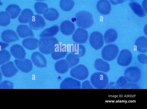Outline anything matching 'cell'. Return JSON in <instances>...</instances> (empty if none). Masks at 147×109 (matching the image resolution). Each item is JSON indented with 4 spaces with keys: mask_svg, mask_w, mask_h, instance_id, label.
<instances>
[{
    "mask_svg": "<svg viewBox=\"0 0 147 109\" xmlns=\"http://www.w3.org/2000/svg\"><path fill=\"white\" fill-rule=\"evenodd\" d=\"M111 3L113 5L122 3L123 2L124 0H109Z\"/></svg>",
    "mask_w": 147,
    "mask_h": 109,
    "instance_id": "b9f144b4",
    "label": "cell"
},
{
    "mask_svg": "<svg viewBox=\"0 0 147 109\" xmlns=\"http://www.w3.org/2000/svg\"><path fill=\"white\" fill-rule=\"evenodd\" d=\"M14 63L18 69L23 72L28 73L32 70V64L29 59H16Z\"/></svg>",
    "mask_w": 147,
    "mask_h": 109,
    "instance_id": "4fadbf2b",
    "label": "cell"
},
{
    "mask_svg": "<svg viewBox=\"0 0 147 109\" xmlns=\"http://www.w3.org/2000/svg\"><path fill=\"white\" fill-rule=\"evenodd\" d=\"M55 68L56 71L61 74L66 73L68 71L69 68L68 64L65 59L57 61L55 64Z\"/></svg>",
    "mask_w": 147,
    "mask_h": 109,
    "instance_id": "484cf974",
    "label": "cell"
},
{
    "mask_svg": "<svg viewBox=\"0 0 147 109\" xmlns=\"http://www.w3.org/2000/svg\"><path fill=\"white\" fill-rule=\"evenodd\" d=\"M117 37L118 34L117 31L113 29H110L105 32L104 39L106 43H109L115 41Z\"/></svg>",
    "mask_w": 147,
    "mask_h": 109,
    "instance_id": "83f0119b",
    "label": "cell"
},
{
    "mask_svg": "<svg viewBox=\"0 0 147 109\" xmlns=\"http://www.w3.org/2000/svg\"><path fill=\"white\" fill-rule=\"evenodd\" d=\"M39 41L36 39L29 37L24 39L22 42L23 46L26 49L33 50L38 47Z\"/></svg>",
    "mask_w": 147,
    "mask_h": 109,
    "instance_id": "603a6c76",
    "label": "cell"
},
{
    "mask_svg": "<svg viewBox=\"0 0 147 109\" xmlns=\"http://www.w3.org/2000/svg\"><path fill=\"white\" fill-rule=\"evenodd\" d=\"M88 34L84 29L78 28L76 29L72 36L73 41L78 43H84L87 40Z\"/></svg>",
    "mask_w": 147,
    "mask_h": 109,
    "instance_id": "30bf717a",
    "label": "cell"
},
{
    "mask_svg": "<svg viewBox=\"0 0 147 109\" xmlns=\"http://www.w3.org/2000/svg\"><path fill=\"white\" fill-rule=\"evenodd\" d=\"M74 4V2L72 0H60V8L65 11H69L71 10Z\"/></svg>",
    "mask_w": 147,
    "mask_h": 109,
    "instance_id": "d6a6232c",
    "label": "cell"
},
{
    "mask_svg": "<svg viewBox=\"0 0 147 109\" xmlns=\"http://www.w3.org/2000/svg\"><path fill=\"white\" fill-rule=\"evenodd\" d=\"M2 40L6 43H10L19 40V38L16 33L13 31L7 29L4 31L2 33Z\"/></svg>",
    "mask_w": 147,
    "mask_h": 109,
    "instance_id": "d6986e66",
    "label": "cell"
},
{
    "mask_svg": "<svg viewBox=\"0 0 147 109\" xmlns=\"http://www.w3.org/2000/svg\"><path fill=\"white\" fill-rule=\"evenodd\" d=\"M17 32L19 36L22 38L34 36L31 29L26 25H20L17 28Z\"/></svg>",
    "mask_w": 147,
    "mask_h": 109,
    "instance_id": "ffe728a7",
    "label": "cell"
},
{
    "mask_svg": "<svg viewBox=\"0 0 147 109\" xmlns=\"http://www.w3.org/2000/svg\"><path fill=\"white\" fill-rule=\"evenodd\" d=\"M132 56L131 52L128 49H124L121 51L117 59L118 64L122 66H126L131 62Z\"/></svg>",
    "mask_w": 147,
    "mask_h": 109,
    "instance_id": "ba28073f",
    "label": "cell"
},
{
    "mask_svg": "<svg viewBox=\"0 0 147 109\" xmlns=\"http://www.w3.org/2000/svg\"><path fill=\"white\" fill-rule=\"evenodd\" d=\"M71 51L72 53L79 57L84 56L86 53V49L82 45L79 44L74 43L71 47Z\"/></svg>",
    "mask_w": 147,
    "mask_h": 109,
    "instance_id": "4dcf8cb0",
    "label": "cell"
},
{
    "mask_svg": "<svg viewBox=\"0 0 147 109\" xmlns=\"http://www.w3.org/2000/svg\"><path fill=\"white\" fill-rule=\"evenodd\" d=\"M82 89H94L91 86L90 81L88 80L83 82L82 84Z\"/></svg>",
    "mask_w": 147,
    "mask_h": 109,
    "instance_id": "ab89813d",
    "label": "cell"
},
{
    "mask_svg": "<svg viewBox=\"0 0 147 109\" xmlns=\"http://www.w3.org/2000/svg\"><path fill=\"white\" fill-rule=\"evenodd\" d=\"M29 25L31 29L38 30L43 28L45 26L46 23L42 16L36 15L32 17L29 22Z\"/></svg>",
    "mask_w": 147,
    "mask_h": 109,
    "instance_id": "8fae6325",
    "label": "cell"
},
{
    "mask_svg": "<svg viewBox=\"0 0 147 109\" xmlns=\"http://www.w3.org/2000/svg\"><path fill=\"white\" fill-rule=\"evenodd\" d=\"M34 8L36 12L38 14H43L45 11L48 8L47 5L42 2H37L34 5Z\"/></svg>",
    "mask_w": 147,
    "mask_h": 109,
    "instance_id": "d590c367",
    "label": "cell"
},
{
    "mask_svg": "<svg viewBox=\"0 0 147 109\" xmlns=\"http://www.w3.org/2000/svg\"><path fill=\"white\" fill-rule=\"evenodd\" d=\"M135 46L138 51L142 53L147 52V38L144 36L138 37L136 40Z\"/></svg>",
    "mask_w": 147,
    "mask_h": 109,
    "instance_id": "44dd1931",
    "label": "cell"
},
{
    "mask_svg": "<svg viewBox=\"0 0 147 109\" xmlns=\"http://www.w3.org/2000/svg\"><path fill=\"white\" fill-rule=\"evenodd\" d=\"M96 8L101 14L107 15L110 12L111 6L108 0H99L97 3Z\"/></svg>",
    "mask_w": 147,
    "mask_h": 109,
    "instance_id": "e0dca14e",
    "label": "cell"
},
{
    "mask_svg": "<svg viewBox=\"0 0 147 109\" xmlns=\"http://www.w3.org/2000/svg\"><path fill=\"white\" fill-rule=\"evenodd\" d=\"M119 52V49L116 45L111 44L105 46L102 49L101 56L106 61H111L115 59Z\"/></svg>",
    "mask_w": 147,
    "mask_h": 109,
    "instance_id": "277c9868",
    "label": "cell"
},
{
    "mask_svg": "<svg viewBox=\"0 0 147 109\" xmlns=\"http://www.w3.org/2000/svg\"><path fill=\"white\" fill-rule=\"evenodd\" d=\"M1 69L3 75L6 77H11L14 76L18 70L13 63L10 61L4 64L1 67Z\"/></svg>",
    "mask_w": 147,
    "mask_h": 109,
    "instance_id": "9c48e42d",
    "label": "cell"
},
{
    "mask_svg": "<svg viewBox=\"0 0 147 109\" xmlns=\"http://www.w3.org/2000/svg\"><path fill=\"white\" fill-rule=\"evenodd\" d=\"M8 45V43L0 42V51L3 50Z\"/></svg>",
    "mask_w": 147,
    "mask_h": 109,
    "instance_id": "7bdbcfd3",
    "label": "cell"
},
{
    "mask_svg": "<svg viewBox=\"0 0 147 109\" xmlns=\"http://www.w3.org/2000/svg\"><path fill=\"white\" fill-rule=\"evenodd\" d=\"M70 73L72 77L82 81L88 77L89 73L87 68L85 66L80 64L71 69Z\"/></svg>",
    "mask_w": 147,
    "mask_h": 109,
    "instance_id": "8992f818",
    "label": "cell"
},
{
    "mask_svg": "<svg viewBox=\"0 0 147 109\" xmlns=\"http://www.w3.org/2000/svg\"><path fill=\"white\" fill-rule=\"evenodd\" d=\"M74 24L71 21L66 20L63 21L60 25V30L63 34L69 35H71L75 30Z\"/></svg>",
    "mask_w": 147,
    "mask_h": 109,
    "instance_id": "ac0fdd59",
    "label": "cell"
},
{
    "mask_svg": "<svg viewBox=\"0 0 147 109\" xmlns=\"http://www.w3.org/2000/svg\"><path fill=\"white\" fill-rule=\"evenodd\" d=\"M21 11V9L18 5L15 4H11L7 7L5 12L10 18L13 19L18 16Z\"/></svg>",
    "mask_w": 147,
    "mask_h": 109,
    "instance_id": "d4e9b609",
    "label": "cell"
},
{
    "mask_svg": "<svg viewBox=\"0 0 147 109\" xmlns=\"http://www.w3.org/2000/svg\"><path fill=\"white\" fill-rule=\"evenodd\" d=\"M124 75L127 81L133 83L137 82L141 78V71L138 67H130L125 70Z\"/></svg>",
    "mask_w": 147,
    "mask_h": 109,
    "instance_id": "5b68a950",
    "label": "cell"
},
{
    "mask_svg": "<svg viewBox=\"0 0 147 109\" xmlns=\"http://www.w3.org/2000/svg\"><path fill=\"white\" fill-rule=\"evenodd\" d=\"M66 60L68 64L69 68H71L79 63L80 58L78 56L71 53H69L67 56Z\"/></svg>",
    "mask_w": 147,
    "mask_h": 109,
    "instance_id": "1f68e13d",
    "label": "cell"
},
{
    "mask_svg": "<svg viewBox=\"0 0 147 109\" xmlns=\"http://www.w3.org/2000/svg\"><path fill=\"white\" fill-rule=\"evenodd\" d=\"M36 1H45V0H36Z\"/></svg>",
    "mask_w": 147,
    "mask_h": 109,
    "instance_id": "c3c4849f",
    "label": "cell"
},
{
    "mask_svg": "<svg viewBox=\"0 0 147 109\" xmlns=\"http://www.w3.org/2000/svg\"><path fill=\"white\" fill-rule=\"evenodd\" d=\"M32 11L29 9H24L22 11L18 18V20L22 23H29L33 16Z\"/></svg>",
    "mask_w": 147,
    "mask_h": 109,
    "instance_id": "7402d4cb",
    "label": "cell"
},
{
    "mask_svg": "<svg viewBox=\"0 0 147 109\" xmlns=\"http://www.w3.org/2000/svg\"><path fill=\"white\" fill-rule=\"evenodd\" d=\"M129 5L134 13L140 17L146 16V14L143 8L138 3L135 2H130Z\"/></svg>",
    "mask_w": 147,
    "mask_h": 109,
    "instance_id": "f546056e",
    "label": "cell"
},
{
    "mask_svg": "<svg viewBox=\"0 0 147 109\" xmlns=\"http://www.w3.org/2000/svg\"><path fill=\"white\" fill-rule=\"evenodd\" d=\"M107 87V88H119L116 83L113 82L110 83Z\"/></svg>",
    "mask_w": 147,
    "mask_h": 109,
    "instance_id": "ee69618b",
    "label": "cell"
},
{
    "mask_svg": "<svg viewBox=\"0 0 147 109\" xmlns=\"http://www.w3.org/2000/svg\"><path fill=\"white\" fill-rule=\"evenodd\" d=\"M10 22V18L6 12H0V25L5 26Z\"/></svg>",
    "mask_w": 147,
    "mask_h": 109,
    "instance_id": "e575fe53",
    "label": "cell"
},
{
    "mask_svg": "<svg viewBox=\"0 0 147 109\" xmlns=\"http://www.w3.org/2000/svg\"><path fill=\"white\" fill-rule=\"evenodd\" d=\"M10 51L12 55L17 59L23 60L25 58V51L20 45L18 44L13 45L11 47Z\"/></svg>",
    "mask_w": 147,
    "mask_h": 109,
    "instance_id": "2e32d148",
    "label": "cell"
},
{
    "mask_svg": "<svg viewBox=\"0 0 147 109\" xmlns=\"http://www.w3.org/2000/svg\"><path fill=\"white\" fill-rule=\"evenodd\" d=\"M60 88L61 89H80L81 83L76 80L71 78H68L65 79L60 84Z\"/></svg>",
    "mask_w": 147,
    "mask_h": 109,
    "instance_id": "5bb4252c",
    "label": "cell"
},
{
    "mask_svg": "<svg viewBox=\"0 0 147 109\" xmlns=\"http://www.w3.org/2000/svg\"><path fill=\"white\" fill-rule=\"evenodd\" d=\"M127 83V81L125 77L121 76L117 80L116 84L119 88L123 89Z\"/></svg>",
    "mask_w": 147,
    "mask_h": 109,
    "instance_id": "8d00e7d4",
    "label": "cell"
},
{
    "mask_svg": "<svg viewBox=\"0 0 147 109\" xmlns=\"http://www.w3.org/2000/svg\"><path fill=\"white\" fill-rule=\"evenodd\" d=\"M137 59L140 62L143 64L147 63V56L143 54H139L137 56Z\"/></svg>",
    "mask_w": 147,
    "mask_h": 109,
    "instance_id": "f35d334b",
    "label": "cell"
},
{
    "mask_svg": "<svg viewBox=\"0 0 147 109\" xmlns=\"http://www.w3.org/2000/svg\"><path fill=\"white\" fill-rule=\"evenodd\" d=\"M59 31V27L57 25L53 26L47 28L39 35L41 37H51L56 35Z\"/></svg>",
    "mask_w": 147,
    "mask_h": 109,
    "instance_id": "f1b7e54d",
    "label": "cell"
},
{
    "mask_svg": "<svg viewBox=\"0 0 147 109\" xmlns=\"http://www.w3.org/2000/svg\"><path fill=\"white\" fill-rule=\"evenodd\" d=\"M89 41L91 46L96 50L100 49L104 44L103 35L98 31L92 32L90 36Z\"/></svg>",
    "mask_w": 147,
    "mask_h": 109,
    "instance_id": "52a82bcc",
    "label": "cell"
},
{
    "mask_svg": "<svg viewBox=\"0 0 147 109\" xmlns=\"http://www.w3.org/2000/svg\"><path fill=\"white\" fill-rule=\"evenodd\" d=\"M11 57L10 53L6 50L0 51V65L9 61Z\"/></svg>",
    "mask_w": 147,
    "mask_h": 109,
    "instance_id": "836d02e7",
    "label": "cell"
},
{
    "mask_svg": "<svg viewBox=\"0 0 147 109\" xmlns=\"http://www.w3.org/2000/svg\"><path fill=\"white\" fill-rule=\"evenodd\" d=\"M13 84L12 83L8 80L4 81L0 83V89H12Z\"/></svg>",
    "mask_w": 147,
    "mask_h": 109,
    "instance_id": "74e56055",
    "label": "cell"
},
{
    "mask_svg": "<svg viewBox=\"0 0 147 109\" xmlns=\"http://www.w3.org/2000/svg\"><path fill=\"white\" fill-rule=\"evenodd\" d=\"M90 81L92 86L97 89H104L109 84L107 76L102 72H97L93 74L90 77Z\"/></svg>",
    "mask_w": 147,
    "mask_h": 109,
    "instance_id": "3957f363",
    "label": "cell"
},
{
    "mask_svg": "<svg viewBox=\"0 0 147 109\" xmlns=\"http://www.w3.org/2000/svg\"><path fill=\"white\" fill-rule=\"evenodd\" d=\"M76 24L78 26L83 29L90 28L94 24L92 14L89 12L83 11L76 14Z\"/></svg>",
    "mask_w": 147,
    "mask_h": 109,
    "instance_id": "6da1fadb",
    "label": "cell"
},
{
    "mask_svg": "<svg viewBox=\"0 0 147 109\" xmlns=\"http://www.w3.org/2000/svg\"><path fill=\"white\" fill-rule=\"evenodd\" d=\"M59 15L57 10L53 8H47L43 13L45 18L50 21L56 20L59 17Z\"/></svg>",
    "mask_w": 147,
    "mask_h": 109,
    "instance_id": "4316f807",
    "label": "cell"
},
{
    "mask_svg": "<svg viewBox=\"0 0 147 109\" xmlns=\"http://www.w3.org/2000/svg\"><path fill=\"white\" fill-rule=\"evenodd\" d=\"M139 87L137 85L131 83H127L123 89H138Z\"/></svg>",
    "mask_w": 147,
    "mask_h": 109,
    "instance_id": "60d3db41",
    "label": "cell"
},
{
    "mask_svg": "<svg viewBox=\"0 0 147 109\" xmlns=\"http://www.w3.org/2000/svg\"><path fill=\"white\" fill-rule=\"evenodd\" d=\"M129 1H133V0H129Z\"/></svg>",
    "mask_w": 147,
    "mask_h": 109,
    "instance_id": "681fc988",
    "label": "cell"
},
{
    "mask_svg": "<svg viewBox=\"0 0 147 109\" xmlns=\"http://www.w3.org/2000/svg\"><path fill=\"white\" fill-rule=\"evenodd\" d=\"M58 43L57 40L55 37H41L39 40V49L42 53L49 54L51 53Z\"/></svg>",
    "mask_w": 147,
    "mask_h": 109,
    "instance_id": "7a4b0ae2",
    "label": "cell"
},
{
    "mask_svg": "<svg viewBox=\"0 0 147 109\" xmlns=\"http://www.w3.org/2000/svg\"><path fill=\"white\" fill-rule=\"evenodd\" d=\"M31 59L34 65L37 67L42 68L46 67V60L44 56L39 52H34L31 55Z\"/></svg>",
    "mask_w": 147,
    "mask_h": 109,
    "instance_id": "9a60e30c",
    "label": "cell"
},
{
    "mask_svg": "<svg viewBox=\"0 0 147 109\" xmlns=\"http://www.w3.org/2000/svg\"><path fill=\"white\" fill-rule=\"evenodd\" d=\"M94 67L97 71L105 72H109L110 66L108 63L101 59H97L94 62Z\"/></svg>",
    "mask_w": 147,
    "mask_h": 109,
    "instance_id": "cb8c5ba5",
    "label": "cell"
},
{
    "mask_svg": "<svg viewBox=\"0 0 147 109\" xmlns=\"http://www.w3.org/2000/svg\"><path fill=\"white\" fill-rule=\"evenodd\" d=\"M2 5V3H1V2L0 1V6Z\"/></svg>",
    "mask_w": 147,
    "mask_h": 109,
    "instance_id": "7dc6e473",
    "label": "cell"
},
{
    "mask_svg": "<svg viewBox=\"0 0 147 109\" xmlns=\"http://www.w3.org/2000/svg\"><path fill=\"white\" fill-rule=\"evenodd\" d=\"M142 5L145 11V12L147 13V0H144L142 3Z\"/></svg>",
    "mask_w": 147,
    "mask_h": 109,
    "instance_id": "f6af8a7d",
    "label": "cell"
},
{
    "mask_svg": "<svg viewBox=\"0 0 147 109\" xmlns=\"http://www.w3.org/2000/svg\"><path fill=\"white\" fill-rule=\"evenodd\" d=\"M67 53L66 45L63 44H57L51 53L52 58L57 60L64 57Z\"/></svg>",
    "mask_w": 147,
    "mask_h": 109,
    "instance_id": "7c38bea8",
    "label": "cell"
},
{
    "mask_svg": "<svg viewBox=\"0 0 147 109\" xmlns=\"http://www.w3.org/2000/svg\"><path fill=\"white\" fill-rule=\"evenodd\" d=\"M2 79V75L0 70V82L1 81Z\"/></svg>",
    "mask_w": 147,
    "mask_h": 109,
    "instance_id": "bcb514c9",
    "label": "cell"
}]
</instances>
